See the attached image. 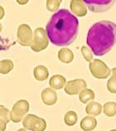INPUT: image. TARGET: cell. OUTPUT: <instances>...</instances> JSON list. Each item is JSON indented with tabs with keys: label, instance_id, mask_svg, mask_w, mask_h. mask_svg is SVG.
<instances>
[{
	"label": "cell",
	"instance_id": "30",
	"mask_svg": "<svg viewBox=\"0 0 116 131\" xmlns=\"http://www.w3.org/2000/svg\"><path fill=\"white\" fill-rule=\"evenodd\" d=\"M2 29H3V25H2L1 23H0V32H2Z\"/></svg>",
	"mask_w": 116,
	"mask_h": 131
},
{
	"label": "cell",
	"instance_id": "19",
	"mask_svg": "<svg viewBox=\"0 0 116 131\" xmlns=\"http://www.w3.org/2000/svg\"><path fill=\"white\" fill-rule=\"evenodd\" d=\"M78 120V116L77 114L72 111V110H70V111L66 112V114L64 116V121L65 124L68 126H73L76 124Z\"/></svg>",
	"mask_w": 116,
	"mask_h": 131
},
{
	"label": "cell",
	"instance_id": "6",
	"mask_svg": "<svg viewBox=\"0 0 116 131\" xmlns=\"http://www.w3.org/2000/svg\"><path fill=\"white\" fill-rule=\"evenodd\" d=\"M89 68L92 75L97 79H106L111 73L110 69L107 67V65L100 59H94L90 61Z\"/></svg>",
	"mask_w": 116,
	"mask_h": 131
},
{
	"label": "cell",
	"instance_id": "13",
	"mask_svg": "<svg viewBox=\"0 0 116 131\" xmlns=\"http://www.w3.org/2000/svg\"><path fill=\"white\" fill-rule=\"evenodd\" d=\"M66 84V80L61 75H54L50 78L49 85L53 90H61Z\"/></svg>",
	"mask_w": 116,
	"mask_h": 131
},
{
	"label": "cell",
	"instance_id": "16",
	"mask_svg": "<svg viewBox=\"0 0 116 131\" xmlns=\"http://www.w3.org/2000/svg\"><path fill=\"white\" fill-rule=\"evenodd\" d=\"M58 58L61 62L68 64L72 62V61L74 60V54L72 51L68 48H61L58 51Z\"/></svg>",
	"mask_w": 116,
	"mask_h": 131
},
{
	"label": "cell",
	"instance_id": "9",
	"mask_svg": "<svg viewBox=\"0 0 116 131\" xmlns=\"http://www.w3.org/2000/svg\"><path fill=\"white\" fill-rule=\"evenodd\" d=\"M86 82L83 79H76L66 82L65 85L64 91L66 94L70 95H78L83 91L86 89Z\"/></svg>",
	"mask_w": 116,
	"mask_h": 131
},
{
	"label": "cell",
	"instance_id": "22",
	"mask_svg": "<svg viewBox=\"0 0 116 131\" xmlns=\"http://www.w3.org/2000/svg\"><path fill=\"white\" fill-rule=\"evenodd\" d=\"M80 51H81V53H82L83 57L85 58V60L86 61H88V62L90 63V61H93V52H92V51L90 49V48L87 47H82Z\"/></svg>",
	"mask_w": 116,
	"mask_h": 131
},
{
	"label": "cell",
	"instance_id": "10",
	"mask_svg": "<svg viewBox=\"0 0 116 131\" xmlns=\"http://www.w3.org/2000/svg\"><path fill=\"white\" fill-rule=\"evenodd\" d=\"M70 9L75 15L78 17H84L87 14L86 5L81 0H71L70 3Z\"/></svg>",
	"mask_w": 116,
	"mask_h": 131
},
{
	"label": "cell",
	"instance_id": "27",
	"mask_svg": "<svg viewBox=\"0 0 116 131\" xmlns=\"http://www.w3.org/2000/svg\"><path fill=\"white\" fill-rule=\"evenodd\" d=\"M111 73H112V75H113V77H116V67H114V68L112 69Z\"/></svg>",
	"mask_w": 116,
	"mask_h": 131
},
{
	"label": "cell",
	"instance_id": "15",
	"mask_svg": "<svg viewBox=\"0 0 116 131\" xmlns=\"http://www.w3.org/2000/svg\"><path fill=\"white\" fill-rule=\"evenodd\" d=\"M102 105L99 102L91 101L87 105L86 108V112L89 116H98L102 112Z\"/></svg>",
	"mask_w": 116,
	"mask_h": 131
},
{
	"label": "cell",
	"instance_id": "1",
	"mask_svg": "<svg viewBox=\"0 0 116 131\" xmlns=\"http://www.w3.org/2000/svg\"><path fill=\"white\" fill-rule=\"evenodd\" d=\"M79 31V21L69 10L61 9L52 16L46 32L50 42L58 47L69 46L75 42Z\"/></svg>",
	"mask_w": 116,
	"mask_h": 131
},
{
	"label": "cell",
	"instance_id": "31",
	"mask_svg": "<svg viewBox=\"0 0 116 131\" xmlns=\"http://www.w3.org/2000/svg\"><path fill=\"white\" fill-rule=\"evenodd\" d=\"M109 131H116V129H111V130H109Z\"/></svg>",
	"mask_w": 116,
	"mask_h": 131
},
{
	"label": "cell",
	"instance_id": "24",
	"mask_svg": "<svg viewBox=\"0 0 116 131\" xmlns=\"http://www.w3.org/2000/svg\"><path fill=\"white\" fill-rule=\"evenodd\" d=\"M107 89L110 93L116 94V77L111 75L107 82Z\"/></svg>",
	"mask_w": 116,
	"mask_h": 131
},
{
	"label": "cell",
	"instance_id": "28",
	"mask_svg": "<svg viewBox=\"0 0 116 131\" xmlns=\"http://www.w3.org/2000/svg\"><path fill=\"white\" fill-rule=\"evenodd\" d=\"M28 1H23V2L22 1H18V3H20V4H26V3H28Z\"/></svg>",
	"mask_w": 116,
	"mask_h": 131
},
{
	"label": "cell",
	"instance_id": "17",
	"mask_svg": "<svg viewBox=\"0 0 116 131\" xmlns=\"http://www.w3.org/2000/svg\"><path fill=\"white\" fill-rule=\"evenodd\" d=\"M79 99L83 104L90 103L95 99V92L90 89H85L79 94Z\"/></svg>",
	"mask_w": 116,
	"mask_h": 131
},
{
	"label": "cell",
	"instance_id": "26",
	"mask_svg": "<svg viewBox=\"0 0 116 131\" xmlns=\"http://www.w3.org/2000/svg\"><path fill=\"white\" fill-rule=\"evenodd\" d=\"M4 14H5L4 8H3V7L0 5V20L3 18V17H4Z\"/></svg>",
	"mask_w": 116,
	"mask_h": 131
},
{
	"label": "cell",
	"instance_id": "14",
	"mask_svg": "<svg viewBox=\"0 0 116 131\" xmlns=\"http://www.w3.org/2000/svg\"><path fill=\"white\" fill-rule=\"evenodd\" d=\"M33 75L37 81H46L48 78L49 75V71L45 66L39 65L34 68L33 71Z\"/></svg>",
	"mask_w": 116,
	"mask_h": 131
},
{
	"label": "cell",
	"instance_id": "12",
	"mask_svg": "<svg viewBox=\"0 0 116 131\" xmlns=\"http://www.w3.org/2000/svg\"><path fill=\"white\" fill-rule=\"evenodd\" d=\"M97 126V120L93 116H86L80 121V128L84 131H92Z\"/></svg>",
	"mask_w": 116,
	"mask_h": 131
},
{
	"label": "cell",
	"instance_id": "8",
	"mask_svg": "<svg viewBox=\"0 0 116 131\" xmlns=\"http://www.w3.org/2000/svg\"><path fill=\"white\" fill-rule=\"evenodd\" d=\"M84 3L93 13L107 12L113 7L114 0H85Z\"/></svg>",
	"mask_w": 116,
	"mask_h": 131
},
{
	"label": "cell",
	"instance_id": "7",
	"mask_svg": "<svg viewBox=\"0 0 116 131\" xmlns=\"http://www.w3.org/2000/svg\"><path fill=\"white\" fill-rule=\"evenodd\" d=\"M17 39L18 43L23 47H29L33 42V34L32 28L28 24H21L17 32Z\"/></svg>",
	"mask_w": 116,
	"mask_h": 131
},
{
	"label": "cell",
	"instance_id": "11",
	"mask_svg": "<svg viewBox=\"0 0 116 131\" xmlns=\"http://www.w3.org/2000/svg\"><path fill=\"white\" fill-rule=\"evenodd\" d=\"M42 102L47 105H53L57 101V95L55 90L52 88H46L42 91Z\"/></svg>",
	"mask_w": 116,
	"mask_h": 131
},
{
	"label": "cell",
	"instance_id": "18",
	"mask_svg": "<svg viewBox=\"0 0 116 131\" xmlns=\"http://www.w3.org/2000/svg\"><path fill=\"white\" fill-rule=\"evenodd\" d=\"M103 112L108 117L116 115V103L113 101L106 102L103 105Z\"/></svg>",
	"mask_w": 116,
	"mask_h": 131
},
{
	"label": "cell",
	"instance_id": "21",
	"mask_svg": "<svg viewBox=\"0 0 116 131\" xmlns=\"http://www.w3.org/2000/svg\"><path fill=\"white\" fill-rule=\"evenodd\" d=\"M61 0H47V8L50 12H56L59 8Z\"/></svg>",
	"mask_w": 116,
	"mask_h": 131
},
{
	"label": "cell",
	"instance_id": "4",
	"mask_svg": "<svg viewBox=\"0 0 116 131\" xmlns=\"http://www.w3.org/2000/svg\"><path fill=\"white\" fill-rule=\"evenodd\" d=\"M49 39L47 37L46 30L43 29L42 27H37L34 31L33 35V42L31 45V48L33 51L39 52L48 47Z\"/></svg>",
	"mask_w": 116,
	"mask_h": 131
},
{
	"label": "cell",
	"instance_id": "3",
	"mask_svg": "<svg viewBox=\"0 0 116 131\" xmlns=\"http://www.w3.org/2000/svg\"><path fill=\"white\" fill-rule=\"evenodd\" d=\"M29 102L26 100H20L13 105L10 111V119L13 123H19L24 119L29 111Z\"/></svg>",
	"mask_w": 116,
	"mask_h": 131
},
{
	"label": "cell",
	"instance_id": "5",
	"mask_svg": "<svg viewBox=\"0 0 116 131\" xmlns=\"http://www.w3.org/2000/svg\"><path fill=\"white\" fill-rule=\"evenodd\" d=\"M23 128L31 131H45L47 129L46 120L32 114L27 115L22 119Z\"/></svg>",
	"mask_w": 116,
	"mask_h": 131
},
{
	"label": "cell",
	"instance_id": "2",
	"mask_svg": "<svg viewBox=\"0 0 116 131\" xmlns=\"http://www.w3.org/2000/svg\"><path fill=\"white\" fill-rule=\"evenodd\" d=\"M86 42L95 55L107 54L116 44V24L107 20L95 23L88 31Z\"/></svg>",
	"mask_w": 116,
	"mask_h": 131
},
{
	"label": "cell",
	"instance_id": "25",
	"mask_svg": "<svg viewBox=\"0 0 116 131\" xmlns=\"http://www.w3.org/2000/svg\"><path fill=\"white\" fill-rule=\"evenodd\" d=\"M6 127H7V123L4 120L0 119V131H5Z\"/></svg>",
	"mask_w": 116,
	"mask_h": 131
},
{
	"label": "cell",
	"instance_id": "23",
	"mask_svg": "<svg viewBox=\"0 0 116 131\" xmlns=\"http://www.w3.org/2000/svg\"><path fill=\"white\" fill-rule=\"evenodd\" d=\"M0 119L8 124L10 122V111L3 105H0Z\"/></svg>",
	"mask_w": 116,
	"mask_h": 131
},
{
	"label": "cell",
	"instance_id": "29",
	"mask_svg": "<svg viewBox=\"0 0 116 131\" xmlns=\"http://www.w3.org/2000/svg\"><path fill=\"white\" fill-rule=\"evenodd\" d=\"M18 131H28L26 129H24V128H22V129H18Z\"/></svg>",
	"mask_w": 116,
	"mask_h": 131
},
{
	"label": "cell",
	"instance_id": "20",
	"mask_svg": "<svg viewBox=\"0 0 116 131\" xmlns=\"http://www.w3.org/2000/svg\"><path fill=\"white\" fill-rule=\"evenodd\" d=\"M13 69V62L11 60H3L0 61V73L1 74H8L12 71Z\"/></svg>",
	"mask_w": 116,
	"mask_h": 131
}]
</instances>
